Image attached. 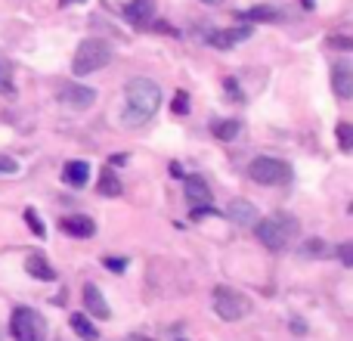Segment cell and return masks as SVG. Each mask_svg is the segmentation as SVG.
Listing matches in <instances>:
<instances>
[{"label":"cell","instance_id":"obj_1","mask_svg":"<svg viewBox=\"0 0 353 341\" xmlns=\"http://www.w3.org/2000/svg\"><path fill=\"white\" fill-rule=\"evenodd\" d=\"M124 124H146L161 109V87L149 78H130L124 87Z\"/></svg>","mask_w":353,"mask_h":341},{"label":"cell","instance_id":"obj_2","mask_svg":"<svg viewBox=\"0 0 353 341\" xmlns=\"http://www.w3.org/2000/svg\"><path fill=\"white\" fill-rule=\"evenodd\" d=\"M254 233L261 239V245H267L270 251H282L288 245V239L298 233V220L292 214H270V217H257Z\"/></svg>","mask_w":353,"mask_h":341},{"label":"cell","instance_id":"obj_3","mask_svg":"<svg viewBox=\"0 0 353 341\" xmlns=\"http://www.w3.org/2000/svg\"><path fill=\"white\" fill-rule=\"evenodd\" d=\"M112 62V47L103 41V37H87V41L78 43L74 50V59H72V72L74 75H90L99 72Z\"/></svg>","mask_w":353,"mask_h":341},{"label":"cell","instance_id":"obj_4","mask_svg":"<svg viewBox=\"0 0 353 341\" xmlns=\"http://www.w3.org/2000/svg\"><path fill=\"white\" fill-rule=\"evenodd\" d=\"M214 311H217V317L220 320H226V323H236V320H242V317H248L251 313V301H248V295H242V292H236L232 286H217L214 289Z\"/></svg>","mask_w":353,"mask_h":341},{"label":"cell","instance_id":"obj_5","mask_svg":"<svg viewBox=\"0 0 353 341\" xmlns=\"http://www.w3.org/2000/svg\"><path fill=\"white\" fill-rule=\"evenodd\" d=\"M10 332L16 341H47V323L34 307H16L10 317Z\"/></svg>","mask_w":353,"mask_h":341},{"label":"cell","instance_id":"obj_6","mask_svg":"<svg viewBox=\"0 0 353 341\" xmlns=\"http://www.w3.org/2000/svg\"><path fill=\"white\" fill-rule=\"evenodd\" d=\"M248 177L261 186H282V183L292 180V165H285L282 159H270V155H261L248 165Z\"/></svg>","mask_w":353,"mask_h":341},{"label":"cell","instance_id":"obj_7","mask_svg":"<svg viewBox=\"0 0 353 341\" xmlns=\"http://www.w3.org/2000/svg\"><path fill=\"white\" fill-rule=\"evenodd\" d=\"M59 99L68 106V109H90V106L97 103V90H93V87H84V84L68 81V84L59 87Z\"/></svg>","mask_w":353,"mask_h":341},{"label":"cell","instance_id":"obj_8","mask_svg":"<svg viewBox=\"0 0 353 341\" xmlns=\"http://www.w3.org/2000/svg\"><path fill=\"white\" fill-rule=\"evenodd\" d=\"M251 35H254V28L242 22V25H232V28L211 31V35H208V43H211V47H217V50H230V47H236V43L248 41Z\"/></svg>","mask_w":353,"mask_h":341},{"label":"cell","instance_id":"obj_9","mask_svg":"<svg viewBox=\"0 0 353 341\" xmlns=\"http://www.w3.org/2000/svg\"><path fill=\"white\" fill-rule=\"evenodd\" d=\"M332 90H335L338 99L353 97V66L350 62H335V68H332Z\"/></svg>","mask_w":353,"mask_h":341},{"label":"cell","instance_id":"obj_10","mask_svg":"<svg viewBox=\"0 0 353 341\" xmlns=\"http://www.w3.org/2000/svg\"><path fill=\"white\" fill-rule=\"evenodd\" d=\"M59 226H62V233H65V236H74V239H90L93 233H97V224H93L87 214H72V217H62Z\"/></svg>","mask_w":353,"mask_h":341},{"label":"cell","instance_id":"obj_11","mask_svg":"<svg viewBox=\"0 0 353 341\" xmlns=\"http://www.w3.org/2000/svg\"><path fill=\"white\" fill-rule=\"evenodd\" d=\"M155 16V3L152 0H130L128 6H124V19H128L130 25H137V28H143V25H149Z\"/></svg>","mask_w":353,"mask_h":341},{"label":"cell","instance_id":"obj_12","mask_svg":"<svg viewBox=\"0 0 353 341\" xmlns=\"http://www.w3.org/2000/svg\"><path fill=\"white\" fill-rule=\"evenodd\" d=\"M183 189H186V199L189 202H195V205H211V186H208L205 177L189 174L186 183H183Z\"/></svg>","mask_w":353,"mask_h":341},{"label":"cell","instance_id":"obj_13","mask_svg":"<svg viewBox=\"0 0 353 341\" xmlns=\"http://www.w3.org/2000/svg\"><path fill=\"white\" fill-rule=\"evenodd\" d=\"M25 273L34 276V280H41V282H53L56 280V270L50 267V261L43 255H37V251L25 257Z\"/></svg>","mask_w":353,"mask_h":341},{"label":"cell","instance_id":"obj_14","mask_svg":"<svg viewBox=\"0 0 353 341\" xmlns=\"http://www.w3.org/2000/svg\"><path fill=\"white\" fill-rule=\"evenodd\" d=\"M84 307H87V313H93L97 320H109V304H105L103 292H99L93 282L84 286Z\"/></svg>","mask_w":353,"mask_h":341},{"label":"cell","instance_id":"obj_15","mask_svg":"<svg viewBox=\"0 0 353 341\" xmlns=\"http://www.w3.org/2000/svg\"><path fill=\"white\" fill-rule=\"evenodd\" d=\"M62 177H65L68 186L81 189V186H87V177H90V165H87V162H68L65 170H62Z\"/></svg>","mask_w":353,"mask_h":341},{"label":"cell","instance_id":"obj_16","mask_svg":"<svg viewBox=\"0 0 353 341\" xmlns=\"http://www.w3.org/2000/svg\"><path fill=\"white\" fill-rule=\"evenodd\" d=\"M230 217L236 220V224H245V226H254L257 224V211H254V205L251 202H245V199H236L230 205Z\"/></svg>","mask_w":353,"mask_h":341},{"label":"cell","instance_id":"obj_17","mask_svg":"<svg viewBox=\"0 0 353 341\" xmlns=\"http://www.w3.org/2000/svg\"><path fill=\"white\" fill-rule=\"evenodd\" d=\"M68 326L74 329V335L84 338V341H97V338H99V329L90 323V317H87V313H72Z\"/></svg>","mask_w":353,"mask_h":341},{"label":"cell","instance_id":"obj_18","mask_svg":"<svg viewBox=\"0 0 353 341\" xmlns=\"http://www.w3.org/2000/svg\"><path fill=\"white\" fill-rule=\"evenodd\" d=\"M97 189H99V195H121V180H118L112 170H103Z\"/></svg>","mask_w":353,"mask_h":341},{"label":"cell","instance_id":"obj_19","mask_svg":"<svg viewBox=\"0 0 353 341\" xmlns=\"http://www.w3.org/2000/svg\"><path fill=\"white\" fill-rule=\"evenodd\" d=\"M239 128H242V124L239 121H232V118H226V121H217L211 128V134L217 137V140H236L239 137Z\"/></svg>","mask_w":353,"mask_h":341},{"label":"cell","instance_id":"obj_20","mask_svg":"<svg viewBox=\"0 0 353 341\" xmlns=\"http://www.w3.org/2000/svg\"><path fill=\"white\" fill-rule=\"evenodd\" d=\"M335 137H338V146L341 153H353V124L350 121H341L335 128Z\"/></svg>","mask_w":353,"mask_h":341},{"label":"cell","instance_id":"obj_21","mask_svg":"<svg viewBox=\"0 0 353 341\" xmlns=\"http://www.w3.org/2000/svg\"><path fill=\"white\" fill-rule=\"evenodd\" d=\"M245 19H261V22H279L282 12H279V10H270V6H254V10L245 12Z\"/></svg>","mask_w":353,"mask_h":341},{"label":"cell","instance_id":"obj_22","mask_svg":"<svg viewBox=\"0 0 353 341\" xmlns=\"http://www.w3.org/2000/svg\"><path fill=\"white\" fill-rule=\"evenodd\" d=\"M25 220H28V226H31V233H34V236H47V230H43V220L37 217V211L34 208H28V211H25Z\"/></svg>","mask_w":353,"mask_h":341},{"label":"cell","instance_id":"obj_23","mask_svg":"<svg viewBox=\"0 0 353 341\" xmlns=\"http://www.w3.org/2000/svg\"><path fill=\"white\" fill-rule=\"evenodd\" d=\"M304 255L307 257H323L325 255V242H319V239H310V242H304Z\"/></svg>","mask_w":353,"mask_h":341},{"label":"cell","instance_id":"obj_24","mask_svg":"<svg viewBox=\"0 0 353 341\" xmlns=\"http://www.w3.org/2000/svg\"><path fill=\"white\" fill-rule=\"evenodd\" d=\"M338 257H341V264H347V267H353V239L344 245H338Z\"/></svg>","mask_w":353,"mask_h":341},{"label":"cell","instance_id":"obj_25","mask_svg":"<svg viewBox=\"0 0 353 341\" xmlns=\"http://www.w3.org/2000/svg\"><path fill=\"white\" fill-rule=\"evenodd\" d=\"M174 112L176 115H186L189 112V97L183 90H176V97H174Z\"/></svg>","mask_w":353,"mask_h":341},{"label":"cell","instance_id":"obj_26","mask_svg":"<svg viewBox=\"0 0 353 341\" xmlns=\"http://www.w3.org/2000/svg\"><path fill=\"white\" fill-rule=\"evenodd\" d=\"M19 170V162L10 159V155H0V174H16Z\"/></svg>","mask_w":353,"mask_h":341},{"label":"cell","instance_id":"obj_27","mask_svg":"<svg viewBox=\"0 0 353 341\" xmlns=\"http://www.w3.org/2000/svg\"><path fill=\"white\" fill-rule=\"evenodd\" d=\"M223 87H226V93H230V97L232 99H239V103H242V90H239V84H236V81H232V78H223Z\"/></svg>","mask_w":353,"mask_h":341},{"label":"cell","instance_id":"obj_28","mask_svg":"<svg viewBox=\"0 0 353 341\" xmlns=\"http://www.w3.org/2000/svg\"><path fill=\"white\" fill-rule=\"evenodd\" d=\"M105 267H109V270H115V273H121V270L124 267H128V261H121V257H105Z\"/></svg>","mask_w":353,"mask_h":341},{"label":"cell","instance_id":"obj_29","mask_svg":"<svg viewBox=\"0 0 353 341\" xmlns=\"http://www.w3.org/2000/svg\"><path fill=\"white\" fill-rule=\"evenodd\" d=\"M128 341H152V338H146V335H130Z\"/></svg>","mask_w":353,"mask_h":341},{"label":"cell","instance_id":"obj_30","mask_svg":"<svg viewBox=\"0 0 353 341\" xmlns=\"http://www.w3.org/2000/svg\"><path fill=\"white\" fill-rule=\"evenodd\" d=\"M201 3H208V6H217V3H223V0H201Z\"/></svg>","mask_w":353,"mask_h":341},{"label":"cell","instance_id":"obj_31","mask_svg":"<svg viewBox=\"0 0 353 341\" xmlns=\"http://www.w3.org/2000/svg\"><path fill=\"white\" fill-rule=\"evenodd\" d=\"M304 6H307V10H313V6H316V3H313V0H304Z\"/></svg>","mask_w":353,"mask_h":341},{"label":"cell","instance_id":"obj_32","mask_svg":"<svg viewBox=\"0 0 353 341\" xmlns=\"http://www.w3.org/2000/svg\"><path fill=\"white\" fill-rule=\"evenodd\" d=\"M176 341H183V338H176Z\"/></svg>","mask_w":353,"mask_h":341}]
</instances>
